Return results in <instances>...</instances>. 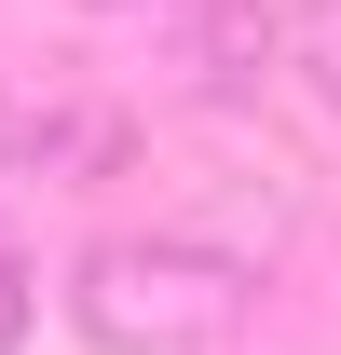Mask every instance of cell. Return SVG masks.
Segmentation results:
<instances>
[{
	"instance_id": "obj_2",
	"label": "cell",
	"mask_w": 341,
	"mask_h": 355,
	"mask_svg": "<svg viewBox=\"0 0 341 355\" xmlns=\"http://www.w3.org/2000/svg\"><path fill=\"white\" fill-rule=\"evenodd\" d=\"M96 28H123L137 55H150V83L205 96V110H232V96H259V69H273V28H259L246 0H82Z\"/></svg>"
},
{
	"instance_id": "obj_5",
	"label": "cell",
	"mask_w": 341,
	"mask_h": 355,
	"mask_svg": "<svg viewBox=\"0 0 341 355\" xmlns=\"http://www.w3.org/2000/svg\"><path fill=\"white\" fill-rule=\"evenodd\" d=\"M28 314H42V287H28V260H14V246H0V355L28 342Z\"/></svg>"
},
{
	"instance_id": "obj_4",
	"label": "cell",
	"mask_w": 341,
	"mask_h": 355,
	"mask_svg": "<svg viewBox=\"0 0 341 355\" xmlns=\"http://www.w3.org/2000/svg\"><path fill=\"white\" fill-rule=\"evenodd\" d=\"M287 69L341 110V0H300V14H287Z\"/></svg>"
},
{
	"instance_id": "obj_3",
	"label": "cell",
	"mask_w": 341,
	"mask_h": 355,
	"mask_svg": "<svg viewBox=\"0 0 341 355\" xmlns=\"http://www.w3.org/2000/svg\"><path fill=\"white\" fill-rule=\"evenodd\" d=\"M110 164H123V110L0 83V178H110Z\"/></svg>"
},
{
	"instance_id": "obj_1",
	"label": "cell",
	"mask_w": 341,
	"mask_h": 355,
	"mask_svg": "<svg viewBox=\"0 0 341 355\" xmlns=\"http://www.w3.org/2000/svg\"><path fill=\"white\" fill-rule=\"evenodd\" d=\"M259 314V273L205 232H96L69 260V328L96 355H218Z\"/></svg>"
}]
</instances>
